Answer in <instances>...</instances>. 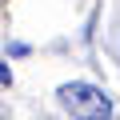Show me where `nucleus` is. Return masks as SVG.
<instances>
[{
  "instance_id": "f03ea898",
  "label": "nucleus",
  "mask_w": 120,
  "mask_h": 120,
  "mask_svg": "<svg viewBox=\"0 0 120 120\" xmlns=\"http://www.w3.org/2000/svg\"><path fill=\"white\" fill-rule=\"evenodd\" d=\"M0 80H4V84H8V80H12V72H8V68H4V64H0Z\"/></svg>"
},
{
  "instance_id": "f257e3e1",
  "label": "nucleus",
  "mask_w": 120,
  "mask_h": 120,
  "mask_svg": "<svg viewBox=\"0 0 120 120\" xmlns=\"http://www.w3.org/2000/svg\"><path fill=\"white\" fill-rule=\"evenodd\" d=\"M60 104H64L76 120H108L112 116V100L96 84H84V80L60 84Z\"/></svg>"
}]
</instances>
